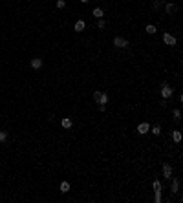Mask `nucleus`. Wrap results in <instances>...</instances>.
<instances>
[{
    "instance_id": "nucleus-1",
    "label": "nucleus",
    "mask_w": 183,
    "mask_h": 203,
    "mask_svg": "<svg viewBox=\"0 0 183 203\" xmlns=\"http://www.w3.org/2000/svg\"><path fill=\"white\" fill-rule=\"evenodd\" d=\"M172 93H174V88H172L167 81H163V82H161V97H163V99H170Z\"/></svg>"
},
{
    "instance_id": "nucleus-2",
    "label": "nucleus",
    "mask_w": 183,
    "mask_h": 203,
    "mask_svg": "<svg viewBox=\"0 0 183 203\" xmlns=\"http://www.w3.org/2000/svg\"><path fill=\"white\" fill-rule=\"evenodd\" d=\"M113 48H117V49H128V48H130V42H128L126 38H123V37H113Z\"/></svg>"
},
{
    "instance_id": "nucleus-3",
    "label": "nucleus",
    "mask_w": 183,
    "mask_h": 203,
    "mask_svg": "<svg viewBox=\"0 0 183 203\" xmlns=\"http://www.w3.org/2000/svg\"><path fill=\"white\" fill-rule=\"evenodd\" d=\"M163 42L167 44V46H172L174 48L176 44H178V38L174 35H170V33H163Z\"/></svg>"
},
{
    "instance_id": "nucleus-4",
    "label": "nucleus",
    "mask_w": 183,
    "mask_h": 203,
    "mask_svg": "<svg viewBox=\"0 0 183 203\" xmlns=\"http://www.w3.org/2000/svg\"><path fill=\"white\" fill-rule=\"evenodd\" d=\"M136 130H137V134L145 136V134H148V132H150V125L143 121V123H139V125H137V128H136Z\"/></svg>"
},
{
    "instance_id": "nucleus-5",
    "label": "nucleus",
    "mask_w": 183,
    "mask_h": 203,
    "mask_svg": "<svg viewBox=\"0 0 183 203\" xmlns=\"http://www.w3.org/2000/svg\"><path fill=\"white\" fill-rule=\"evenodd\" d=\"M161 170H163V177H165V179H170L172 177V167L169 165V163H163Z\"/></svg>"
},
{
    "instance_id": "nucleus-6",
    "label": "nucleus",
    "mask_w": 183,
    "mask_h": 203,
    "mask_svg": "<svg viewBox=\"0 0 183 203\" xmlns=\"http://www.w3.org/2000/svg\"><path fill=\"white\" fill-rule=\"evenodd\" d=\"M170 181H172V183H170V192H172V194H178V192H180V179L172 176Z\"/></svg>"
},
{
    "instance_id": "nucleus-7",
    "label": "nucleus",
    "mask_w": 183,
    "mask_h": 203,
    "mask_svg": "<svg viewBox=\"0 0 183 203\" xmlns=\"http://www.w3.org/2000/svg\"><path fill=\"white\" fill-rule=\"evenodd\" d=\"M29 64H31V68H33V70H41V68H42V64H44V61H42L41 57H35V59H31V62H29Z\"/></svg>"
},
{
    "instance_id": "nucleus-8",
    "label": "nucleus",
    "mask_w": 183,
    "mask_h": 203,
    "mask_svg": "<svg viewBox=\"0 0 183 203\" xmlns=\"http://www.w3.org/2000/svg\"><path fill=\"white\" fill-rule=\"evenodd\" d=\"M61 126L64 128V130H70V128L73 126V121H72V117H62V121H61Z\"/></svg>"
},
{
    "instance_id": "nucleus-9",
    "label": "nucleus",
    "mask_w": 183,
    "mask_h": 203,
    "mask_svg": "<svg viewBox=\"0 0 183 203\" xmlns=\"http://www.w3.org/2000/svg\"><path fill=\"white\" fill-rule=\"evenodd\" d=\"M110 103V95L108 93H105V92H101V97H99V101H97V105H108Z\"/></svg>"
},
{
    "instance_id": "nucleus-10",
    "label": "nucleus",
    "mask_w": 183,
    "mask_h": 203,
    "mask_svg": "<svg viewBox=\"0 0 183 203\" xmlns=\"http://www.w3.org/2000/svg\"><path fill=\"white\" fill-rule=\"evenodd\" d=\"M73 29H75L77 33L84 31V29H86V22H84V20H77V22H75V26H73Z\"/></svg>"
},
{
    "instance_id": "nucleus-11",
    "label": "nucleus",
    "mask_w": 183,
    "mask_h": 203,
    "mask_svg": "<svg viewBox=\"0 0 183 203\" xmlns=\"http://www.w3.org/2000/svg\"><path fill=\"white\" fill-rule=\"evenodd\" d=\"M174 11H176V6H174L172 2H167V4H165V13H167V15H172Z\"/></svg>"
},
{
    "instance_id": "nucleus-12",
    "label": "nucleus",
    "mask_w": 183,
    "mask_h": 203,
    "mask_svg": "<svg viewBox=\"0 0 183 203\" xmlns=\"http://www.w3.org/2000/svg\"><path fill=\"white\" fill-rule=\"evenodd\" d=\"M92 15H93V17H95V18H103V17H105V11H103L101 7H93Z\"/></svg>"
},
{
    "instance_id": "nucleus-13",
    "label": "nucleus",
    "mask_w": 183,
    "mask_h": 203,
    "mask_svg": "<svg viewBox=\"0 0 183 203\" xmlns=\"http://www.w3.org/2000/svg\"><path fill=\"white\" fill-rule=\"evenodd\" d=\"M172 141H174V143H181V132L180 130H172Z\"/></svg>"
},
{
    "instance_id": "nucleus-14",
    "label": "nucleus",
    "mask_w": 183,
    "mask_h": 203,
    "mask_svg": "<svg viewBox=\"0 0 183 203\" xmlns=\"http://www.w3.org/2000/svg\"><path fill=\"white\" fill-rule=\"evenodd\" d=\"M145 31L148 33V35H154V33H157V28L154 26V24H147V28H145Z\"/></svg>"
},
{
    "instance_id": "nucleus-15",
    "label": "nucleus",
    "mask_w": 183,
    "mask_h": 203,
    "mask_svg": "<svg viewBox=\"0 0 183 203\" xmlns=\"http://www.w3.org/2000/svg\"><path fill=\"white\" fill-rule=\"evenodd\" d=\"M152 185H154V192H161V190H163V185H161L159 179H154V183H152Z\"/></svg>"
},
{
    "instance_id": "nucleus-16",
    "label": "nucleus",
    "mask_w": 183,
    "mask_h": 203,
    "mask_svg": "<svg viewBox=\"0 0 183 203\" xmlns=\"http://www.w3.org/2000/svg\"><path fill=\"white\" fill-rule=\"evenodd\" d=\"M9 139V134L6 130H0V143H6Z\"/></svg>"
},
{
    "instance_id": "nucleus-17",
    "label": "nucleus",
    "mask_w": 183,
    "mask_h": 203,
    "mask_svg": "<svg viewBox=\"0 0 183 203\" xmlns=\"http://www.w3.org/2000/svg\"><path fill=\"white\" fill-rule=\"evenodd\" d=\"M68 190H70V183H68V181H62V183H61V192H62V194H66Z\"/></svg>"
},
{
    "instance_id": "nucleus-18",
    "label": "nucleus",
    "mask_w": 183,
    "mask_h": 203,
    "mask_svg": "<svg viewBox=\"0 0 183 203\" xmlns=\"http://www.w3.org/2000/svg\"><path fill=\"white\" fill-rule=\"evenodd\" d=\"M106 28V20L105 18H97V29H105Z\"/></svg>"
},
{
    "instance_id": "nucleus-19",
    "label": "nucleus",
    "mask_w": 183,
    "mask_h": 203,
    "mask_svg": "<svg viewBox=\"0 0 183 203\" xmlns=\"http://www.w3.org/2000/svg\"><path fill=\"white\" fill-rule=\"evenodd\" d=\"M55 6H57V9H64L66 7V0H57Z\"/></svg>"
},
{
    "instance_id": "nucleus-20",
    "label": "nucleus",
    "mask_w": 183,
    "mask_h": 203,
    "mask_svg": "<svg viewBox=\"0 0 183 203\" xmlns=\"http://www.w3.org/2000/svg\"><path fill=\"white\" fill-rule=\"evenodd\" d=\"M163 6H165V2H163V0H156L152 7H154V9H159V7H163Z\"/></svg>"
},
{
    "instance_id": "nucleus-21",
    "label": "nucleus",
    "mask_w": 183,
    "mask_h": 203,
    "mask_svg": "<svg viewBox=\"0 0 183 203\" xmlns=\"http://www.w3.org/2000/svg\"><path fill=\"white\" fill-rule=\"evenodd\" d=\"M172 115H174V121H180V119H181V112L178 110V108H176L174 112H172Z\"/></svg>"
},
{
    "instance_id": "nucleus-22",
    "label": "nucleus",
    "mask_w": 183,
    "mask_h": 203,
    "mask_svg": "<svg viewBox=\"0 0 183 203\" xmlns=\"http://www.w3.org/2000/svg\"><path fill=\"white\" fill-rule=\"evenodd\" d=\"M150 132L154 134V136H159V134H161V126L157 125V126H154V128H150Z\"/></svg>"
},
{
    "instance_id": "nucleus-23",
    "label": "nucleus",
    "mask_w": 183,
    "mask_h": 203,
    "mask_svg": "<svg viewBox=\"0 0 183 203\" xmlns=\"http://www.w3.org/2000/svg\"><path fill=\"white\" fill-rule=\"evenodd\" d=\"M161 200H163V198H161V192H154V201H156V203H161Z\"/></svg>"
},
{
    "instance_id": "nucleus-24",
    "label": "nucleus",
    "mask_w": 183,
    "mask_h": 203,
    "mask_svg": "<svg viewBox=\"0 0 183 203\" xmlns=\"http://www.w3.org/2000/svg\"><path fill=\"white\" fill-rule=\"evenodd\" d=\"M99 97H101V92H99V90H95V92H93V101H99Z\"/></svg>"
},
{
    "instance_id": "nucleus-25",
    "label": "nucleus",
    "mask_w": 183,
    "mask_h": 203,
    "mask_svg": "<svg viewBox=\"0 0 183 203\" xmlns=\"http://www.w3.org/2000/svg\"><path fill=\"white\" fill-rule=\"evenodd\" d=\"M79 2H82V4H88V2H90V0H79Z\"/></svg>"
}]
</instances>
